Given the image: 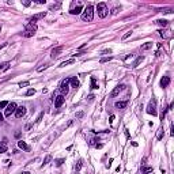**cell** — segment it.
<instances>
[{
    "label": "cell",
    "instance_id": "cell-1",
    "mask_svg": "<svg viewBox=\"0 0 174 174\" xmlns=\"http://www.w3.org/2000/svg\"><path fill=\"white\" fill-rule=\"evenodd\" d=\"M93 18H94V7H93V5H87V7L83 10L82 19L86 21V22H91Z\"/></svg>",
    "mask_w": 174,
    "mask_h": 174
},
{
    "label": "cell",
    "instance_id": "cell-2",
    "mask_svg": "<svg viewBox=\"0 0 174 174\" xmlns=\"http://www.w3.org/2000/svg\"><path fill=\"white\" fill-rule=\"evenodd\" d=\"M97 12L99 18H106L107 14H109V10H107V5L105 3H98L97 5Z\"/></svg>",
    "mask_w": 174,
    "mask_h": 174
},
{
    "label": "cell",
    "instance_id": "cell-3",
    "mask_svg": "<svg viewBox=\"0 0 174 174\" xmlns=\"http://www.w3.org/2000/svg\"><path fill=\"white\" fill-rule=\"evenodd\" d=\"M69 80L71 78H67V79H64L61 82V85H60V93H61V95H67L68 91H69Z\"/></svg>",
    "mask_w": 174,
    "mask_h": 174
},
{
    "label": "cell",
    "instance_id": "cell-4",
    "mask_svg": "<svg viewBox=\"0 0 174 174\" xmlns=\"http://www.w3.org/2000/svg\"><path fill=\"white\" fill-rule=\"evenodd\" d=\"M16 104L15 102H11V104H8L7 105V107H5V112H4V116L5 117H10L12 113H15V110H16Z\"/></svg>",
    "mask_w": 174,
    "mask_h": 174
},
{
    "label": "cell",
    "instance_id": "cell-5",
    "mask_svg": "<svg viewBox=\"0 0 174 174\" xmlns=\"http://www.w3.org/2000/svg\"><path fill=\"white\" fill-rule=\"evenodd\" d=\"M45 15H46V12H40V14H35L34 16H31V18H30L29 25H33V26H35V22H37L38 19H42V18H45Z\"/></svg>",
    "mask_w": 174,
    "mask_h": 174
},
{
    "label": "cell",
    "instance_id": "cell-6",
    "mask_svg": "<svg viewBox=\"0 0 174 174\" xmlns=\"http://www.w3.org/2000/svg\"><path fill=\"white\" fill-rule=\"evenodd\" d=\"M35 31H37V27L33 26V25H29L26 31H25V37H33V35L35 34Z\"/></svg>",
    "mask_w": 174,
    "mask_h": 174
},
{
    "label": "cell",
    "instance_id": "cell-7",
    "mask_svg": "<svg viewBox=\"0 0 174 174\" xmlns=\"http://www.w3.org/2000/svg\"><path fill=\"white\" fill-rule=\"evenodd\" d=\"M25 114H26V107H25V106L16 107V110H15V116H16V118H22Z\"/></svg>",
    "mask_w": 174,
    "mask_h": 174
},
{
    "label": "cell",
    "instance_id": "cell-8",
    "mask_svg": "<svg viewBox=\"0 0 174 174\" xmlns=\"http://www.w3.org/2000/svg\"><path fill=\"white\" fill-rule=\"evenodd\" d=\"M64 101H65L64 95H57V97L55 98V106L56 107H60V106L64 104Z\"/></svg>",
    "mask_w": 174,
    "mask_h": 174
},
{
    "label": "cell",
    "instance_id": "cell-9",
    "mask_svg": "<svg viewBox=\"0 0 174 174\" xmlns=\"http://www.w3.org/2000/svg\"><path fill=\"white\" fill-rule=\"evenodd\" d=\"M69 12L72 14V15H78V14H80V12H82V3H78L76 7H72Z\"/></svg>",
    "mask_w": 174,
    "mask_h": 174
},
{
    "label": "cell",
    "instance_id": "cell-10",
    "mask_svg": "<svg viewBox=\"0 0 174 174\" xmlns=\"http://www.w3.org/2000/svg\"><path fill=\"white\" fill-rule=\"evenodd\" d=\"M147 113L148 114H152V116H157V110H155V104L154 102H150V105L147 107Z\"/></svg>",
    "mask_w": 174,
    "mask_h": 174
},
{
    "label": "cell",
    "instance_id": "cell-11",
    "mask_svg": "<svg viewBox=\"0 0 174 174\" xmlns=\"http://www.w3.org/2000/svg\"><path fill=\"white\" fill-rule=\"evenodd\" d=\"M63 52V46H57V48H55V49L52 50V59H55V57H57V56H60V53Z\"/></svg>",
    "mask_w": 174,
    "mask_h": 174
},
{
    "label": "cell",
    "instance_id": "cell-12",
    "mask_svg": "<svg viewBox=\"0 0 174 174\" xmlns=\"http://www.w3.org/2000/svg\"><path fill=\"white\" fill-rule=\"evenodd\" d=\"M124 87H125L124 85H120V86H117V87H116V88H114V90H113V91H112V94H110V95H112L113 98H114V97H117V95L120 94V91H121V90H123Z\"/></svg>",
    "mask_w": 174,
    "mask_h": 174
},
{
    "label": "cell",
    "instance_id": "cell-13",
    "mask_svg": "<svg viewBox=\"0 0 174 174\" xmlns=\"http://www.w3.org/2000/svg\"><path fill=\"white\" fill-rule=\"evenodd\" d=\"M169 83H170V78H169V76H163V78L160 79V86L163 87V88L169 86Z\"/></svg>",
    "mask_w": 174,
    "mask_h": 174
},
{
    "label": "cell",
    "instance_id": "cell-14",
    "mask_svg": "<svg viewBox=\"0 0 174 174\" xmlns=\"http://www.w3.org/2000/svg\"><path fill=\"white\" fill-rule=\"evenodd\" d=\"M128 105V102L127 101H123V102H116L114 106H116V109H124V107H127Z\"/></svg>",
    "mask_w": 174,
    "mask_h": 174
},
{
    "label": "cell",
    "instance_id": "cell-15",
    "mask_svg": "<svg viewBox=\"0 0 174 174\" xmlns=\"http://www.w3.org/2000/svg\"><path fill=\"white\" fill-rule=\"evenodd\" d=\"M18 147L22 148V150H25V151H29V150H30V147H29L23 140H19V141H18Z\"/></svg>",
    "mask_w": 174,
    "mask_h": 174
},
{
    "label": "cell",
    "instance_id": "cell-16",
    "mask_svg": "<svg viewBox=\"0 0 174 174\" xmlns=\"http://www.w3.org/2000/svg\"><path fill=\"white\" fill-rule=\"evenodd\" d=\"M69 83H71V87H74V88H78V87H79V80H78L76 78H71Z\"/></svg>",
    "mask_w": 174,
    "mask_h": 174
},
{
    "label": "cell",
    "instance_id": "cell-17",
    "mask_svg": "<svg viewBox=\"0 0 174 174\" xmlns=\"http://www.w3.org/2000/svg\"><path fill=\"white\" fill-rule=\"evenodd\" d=\"M151 46H152L151 42H146L144 45H141L140 49H141V50H148V49H151Z\"/></svg>",
    "mask_w": 174,
    "mask_h": 174
},
{
    "label": "cell",
    "instance_id": "cell-18",
    "mask_svg": "<svg viewBox=\"0 0 174 174\" xmlns=\"http://www.w3.org/2000/svg\"><path fill=\"white\" fill-rule=\"evenodd\" d=\"M74 63H75V60H74V59H69V60H67V61H64V63L60 64V67H65V65H68V64H74Z\"/></svg>",
    "mask_w": 174,
    "mask_h": 174
},
{
    "label": "cell",
    "instance_id": "cell-19",
    "mask_svg": "<svg viewBox=\"0 0 174 174\" xmlns=\"http://www.w3.org/2000/svg\"><path fill=\"white\" fill-rule=\"evenodd\" d=\"M152 167H143V169H141V173L143 174H147V173H152Z\"/></svg>",
    "mask_w": 174,
    "mask_h": 174
},
{
    "label": "cell",
    "instance_id": "cell-20",
    "mask_svg": "<svg viewBox=\"0 0 174 174\" xmlns=\"http://www.w3.org/2000/svg\"><path fill=\"white\" fill-rule=\"evenodd\" d=\"M5 151H7V146H5V144H0V154H3Z\"/></svg>",
    "mask_w": 174,
    "mask_h": 174
},
{
    "label": "cell",
    "instance_id": "cell-21",
    "mask_svg": "<svg viewBox=\"0 0 174 174\" xmlns=\"http://www.w3.org/2000/svg\"><path fill=\"white\" fill-rule=\"evenodd\" d=\"M7 105H8L7 101H2V102H0V109H4V107H7Z\"/></svg>",
    "mask_w": 174,
    "mask_h": 174
},
{
    "label": "cell",
    "instance_id": "cell-22",
    "mask_svg": "<svg viewBox=\"0 0 174 174\" xmlns=\"http://www.w3.org/2000/svg\"><path fill=\"white\" fill-rule=\"evenodd\" d=\"M158 25H160V26H167V21H166V19H160V21H158Z\"/></svg>",
    "mask_w": 174,
    "mask_h": 174
},
{
    "label": "cell",
    "instance_id": "cell-23",
    "mask_svg": "<svg viewBox=\"0 0 174 174\" xmlns=\"http://www.w3.org/2000/svg\"><path fill=\"white\" fill-rule=\"evenodd\" d=\"M8 63H3V64H0V69H7L8 68Z\"/></svg>",
    "mask_w": 174,
    "mask_h": 174
},
{
    "label": "cell",
    "instance_id": "cell-24",
    "mask_svg": "<svg viewBox=\"0 0 174 174\" xmlns=\"http://www.w3.org/2000/svg\"><path fill=\"white\" fill-rule=\"evenodd\" d=\"M91 88H98V86H97V83H95V79H94V78H93V79H91Z\"/></svg>",
    "mask_w": 174,
    "mask_h": 174
},
{
    "label": "cell",
    "instance_id": "cell-25",
    "mask_svg": "<svg viewBox=\"0 0 174 174\" xmlns=\"http://www.w3.org/2000/svg\"><path fill=\"white\" fill-rule=\"evenodd\" d=\"M131 34H132V31H127V33L123 35V40H127L128 37H131Z\"/></svg>",
    "mask_w": 174,
    "mask_h": 174
},
{
    "label": "cell",
    "instance_id": "cell-26",
    "mask_svg": "<svg viewBox=\"0 0 174 174\" xmlns=\"http://www.w3.org/2000/svg\"><path fill=\"white\" fill-rule=\"evenodd\" d=\"M34 94H35V90L34 88H30L29 91L26 93V95H34Z\"/></svg>",
    "mask_w": 174,
    "mask_h": 174
},
{
    "label": "cell",
    "instance_id": "cell-27",
    "mask_svg": "<svg viewBox=\"0 0 174 174\" xmlns=\"http://www.w3.org/2000/svg\"><path fill=\"white\" fill-rule=\"evenodd\" d=\"M50 159H52V157H50V155H48V157L45 158V160H44V165H46V163H49V162H50Z\"/></svg>",
    "mask_w": 174,
    "mask_h": 174
},
{
    "label": "cell",
    "instance_id": "cell-28",
    "mask_svg": "<svg viewBox=\"0 0 174 174\" xmlns=\"http://www.w3.org/2000/svg\"><path fill=\"white\" fill-rule=\"evenodd\" d=\"M162 135H163V129L160 128V129H159V133H158V139H159V140L162 139Z\"/></svg>",
    "mask_w": 174,
    "mask_h": 174
},
{
    "label": "cell",
    "instance_id": "cell-29",
    "mask_svg": "<svg viewBox=\"0 0 174 174\" xmlns=\"http://www.w3.org/2000/svg\"><path fill=\"white\" fill-rule=\"evenodd\" d=\"M80 169H82V160H79L76 165V170H80Z\"/></svg>",
    "mask_w": 174,
    "mask_h": 174
},
{
    "label": "cell",
    "instance_id": "cell-30",
    "mask_svg": "<svg viewBox=\"0 0 174 174\" xmlns=\"http://www.w3.org/2000/svg\"><path fill=\"white\" fill-rule=\"evenodd\" d=\"M143 59H144V57H143V56H140L139 59H137V60H136V63H135V65H137V64H139L140 61H143Z\"/></svg>",
    "mask_w": 174,
    "mask_h": 174
},
{
    "label": "cell",
    "instance_id": "cell-31",
    "mask_svg": "<svg viewBox=\"0 0 174 174\" xmlns=\"http://www.w3.org/2000/svg\"><path fill=\"white\" fill-rule=\"evenodd\" d=\"M109 60H112V57H105V59L101 60V63H106V61H109Z\"/></svg>",
    "mask_w": 174,
    "mask_h": 174
},
{
    "label": "cell",
    "instance_id": "cell-32",
    "mask_svg": "<svg viewBox=\"0 0 174 174\" xmlns=\"http://www.w3.org/2000/svg\"><path fill=\"white\" fill-rule=\"evenodd\" d=\"M63 162H64V159H59V160L56 162V165H57V166H61V165H63Z\"/></svg>",
    "mask_w": 174,
    "mask_h": 174
},
{
    "label": "cell",
    "instance_id": "cell-33",
    "mask_svg": "<svg viewBox=\"0 0 174 174\" xmlns=\"http://www.w3.org/2000/svg\"><path fill=\"white\" fill-rule=\"evenodd\" d=\"M46 67H48V64H44V67H40V68H38V71L41 72V71H44V69H45Z\"/></svg>",
    "mask_w": 174,
    "mask_h": 174
},
{
    "label": "cell",
    "instance_id": "cell-34",
    "mask_svg": "<svg viewBox=\"0 0 174 174\" xmlns=\"http://www.w3.org/2000/svg\"><path fill=\"white\" fill-rule=\"evenodd\" d=\"M25 86H29V82H23V83H21V87H25Z\"/></svg>",
    "mask_w": 174,
    "mask_h": 174
},
{
    "label": "cell",
    "instance_id": "cell-35",
    "mask_svg": "<svg viewBox=\"0 0 174 174\" xmlns=\"http://www.w3.org/2000/svg\"><path fill=\"white\" fill-rule=\"evenodd\" d=\"M82 116H83V112H79V113H76V117H78V118H80Z\"/></svg>",
    "mask_w": 174,
    "mask_h": 174
},
{
    "label": "cell",
    "instance_id": "cell-36",
    "mask_svg": "<svg viewBox=\"0 0 174 174\" xmlns=\"http://www.w3.org/2000/svg\"><path fill=\"white\" fill-rule=\"evenodd\" d=\"M42 116H44V113H41V114L38 116V120H37V121H41V118H42Z\"/></svg>",
    "mask_w": 174,
    "mask_h": 174
},
{
    "label": "cell",
    "instance_id": "cell-37",
    "mask_svg": "<svg viewBox=\"0 0 174 174\" xmlns=\"http://www.w3.org/2000/svg\"><path fill=\"white\" fill-rule=\"evenodd\" d=\"M82 55H85V53H83V52H78V53H76L75 56H82Z\"/></svg>",
    "mask_w": 174,
    "mask_h": 174
},
{
    "label": "cell",
    "instance_id": "cell-38",
    "mask_svg": "<svg viewBox=\"0 0 174 174\" xmlns=\"http://www.w3.org/2000/svg\"><path fill=\"white\" fill-rule=\"evenodd\" d=\"M2 120H3V116H2V113H0V121H2Z\"/></svg>",
    "mask_w": 174,
    "mask_h": 174
}]
</instances>
